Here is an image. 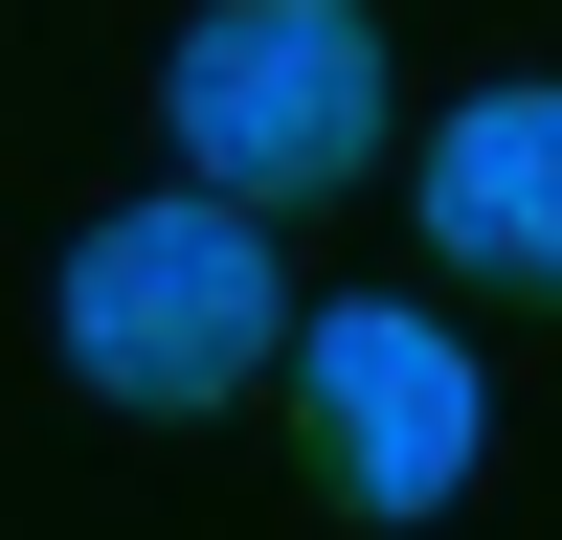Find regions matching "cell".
<instances>
[{
	"label": "cell",
	"mask_w": 562,
	"mask_h": 540,
	"mask_svg": "<svg viewBox=\"0 0 562 540\" xmlns=\"http://www.w3.org/2000/svg\"><path fill=\"white\" fill-rule=\"evenodd\" d=\"M248 360H270V248L225 203H113L68 248V383L90 405H158L180 428V405H225Z\"/></svg>",
	"instance_id": "1"
},
{
	"label": "cell",
	"mask_w": 562,
	"mask_h": 540,
	"mask_svg": "<svg viewBox=\"0 0 562 540\" xmlns=\"http://www.w3.org/2000/svg\"><path fill=\"white\" fill-rule=\"evenodd\" d=\"M383 135V23L360 0H225L180 45V158L203 180H360Z\"/></svg>",
	"instance_id": "2"
},
{
	"label": "cell",
	"mask_w": 562,
	"mask_h": 540,
	"mask_svg": "<svg viewBox=\"0 0 562 540\" xmlns=\"http://www.w3.org/2000/svg\"><path fill=\"white\" fill-rule=\"evenodd\" d=\"M293 428H315V495L428 518V495L473 473V360H450L428 315H338V338H315V383H293Z\"/></svg>",
	"instance_id": "3"
},
{
	"label": "cell",
	"mask_w": 562,
	"mask_h": 540,
	"mask_svg": "<svg viewBox=\"0 0 562 540\" xmlns=\"http://www.w3.org/2000/svg\"><path fill=\"white\" fill-rule=\"evenodd\" d=\"M428 225L473 270H518V293H562V90H473L428 135Z\"/></svg>",
	"instance_id": "4"
}]
</instances>
